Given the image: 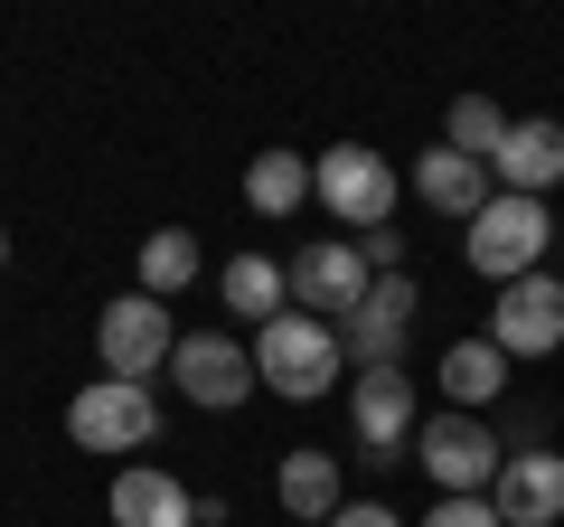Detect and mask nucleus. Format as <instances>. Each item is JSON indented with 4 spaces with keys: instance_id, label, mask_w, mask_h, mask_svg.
I'll return each mask as SVG.
<instances>
[{
    "instance_id": "obj_13",
    "label": "nucleus",
    "mask_w": 564,
    "mask_h": 527,
    "mask_svg": "<svg viewBox=\"0 0 564 527\" xmlns=\"http://www.w3.org/2000/svg\"><path fill=\"white\" fill-rule=\"evenodd\" d=\"M404 189H414L433 217H452V226H470L489 198H499V180H489V161H470V151H452V142H433V151H414V170H404Z\"/></svg>"
},
{
    "instance_id": "obj_14",
    "label": "nucleus",
    "mask_w": 564,
    "mask_h": 527,
    "mask_svg": "<svg viewBox=\"0 0 564 527\" xmlns=\"http://www.w3.org/2000/svg\"><path fill=\"white\" fill-rule=\"evenodd\" d=\"M273 499H282V518L292 527H329L348 508V481H339V452H321V443H292L273 462Z\"/></svg>"
},
{
    "instance_id": "obj_2",
    "label": "nucleus",
    "mask_w": 564,
    "mask_h": 527,
    "mask_svg": "<svg viewBox=\"0 0 564 527\" xmlns=\"http://www.w3.org/2000/svg\"><path fill=\"white\" fill-rule=\"evenodd\" d=\"M414 462L433 471V490H443V499H489V490H499V462H508V433L489 424V415L443 406V415H423Z\"/></svg>"
},
{
    "instance_id": "obj_20",
    "label": "nucleus",
    "mask_w": 564,
    "mask_h": 527,
    "mask_svg": "<svg viewBox=\"0 0 564 527\" xmlns=\"http://www.w3.org/2000/svg\"><path fill=\"white\" fill-rule=\"evenodd\" d=\"M198 236H188V226H161V236H141V292H151V302H180L188 283H198Z\"/></svg>"
},
{
    "instance_id": "obj_11",
    "label": "nucleus",
    "mask_w": 564,
    "mask_h": 527,
    "mask_svg": "<svg viewBox=\"0 0 564 527\" xmlns=\"http://www.w3.org/2000/svg\"><path fill=\"white\" fill-rule=\"evenodd\" d=\"M489 340L508 348V367H518V358H555V348H564V283H555V273H518V283H499V302H489Z\"/></svg>"
},
{
    "instance_id": "obj_24",
    "label": "nucleus",
    "mask_w": 564,
    "mask_h": 527,
    "mask_svg": "<svg viewBox=\"0 0 564 527\" xmlns=\"http://www.w3.org/2000/svg\"><path fill=\"white\" fill-rule=\"evenodd\" d=\"M329 527H414V518H395V508H386V499H348V508H339V518H329Z\"/></svg>"
},
{
    "instance_id": "obj_1",
    "label": "nucleus",
    "mask_w": 564,
    "mask_h": 527,
    "mask_svg": "<svg viewBox=\"0 0 564 527\" xmlns=\"http://www.w3.org/2000/svg\"><path fill=\"white\" fill-rule=\"evenodd\" d=\"M254 377L273 386V396H292V406H321L329 386L348 377V348L329 321H311V311H282V321L254 330Z\"/></svg>"
},
{
    "instance_id": "obj_9",
    "label": "nucleus",
    "mask_w": 564,
    "mask_h": 527,
    "mask_svg": "<svg viewBox=\"0 0 564 527\" xmlns=\"http://www.w3.org/2000/svg\"><path fill=\"white\" fill-rule=\"evenodd\" d=\"M282 283H292V311H311V321L339 330L348 311L377 292V273L358 264V245H348V236H329V245H302V255L282 264Z\"/></svg>"
},
{
    "instance_id": "obj_10",
    "label": "nucleus",
    "mask_w": 564,
    "mask_h": 527,
    "mask_svg": "<svg viewBox=\"0 0 564 527\" xmlns=\"http://www.w3.org/2000/svg\"><path fill=\"white\" fill-rule=\"evenodd\" d=\"M414 311H423L414 273H386V283H377V292H367V302L339 321L348 377H358V367H404V340H414Z\"/></svg>"
},
{
    "instance_id": "obj_7",
    "label": "nucleus",
    "mask_w": 564,
    "mask_h": 527,
    "mask_svg": "<svg viewBox=\"0 0 564 527\" xmlns=\"http://www.w3.org/2000/svg\"><path fill=\"white\" fill-rule=\"evenodd\" d=\"M348 433H358L367 462H395V452H414V433H423V396H414V377H404V367H358V377H348Z\"/></svg>"
},
{
    "instance_id": "obj_23",
    "label": "nucleus",
    "mask_w": 564,
    "mask_h": 527,
    "mask_svg": "<svg viewBox=\"0 0 564 527\" xmlns=\"http://www.w3.org/2000/svg\"><path fill=\"white\" fill-rule=\"evenodd\" d=\"M414 527H499V508H489V499H433Z\"/></svg>"
},
{
    "instance_id": "obj_15",
    "label": "nucleus",
    "mask_w": 564,
    "mask_h": 527,
    "mask_svg": "<svg viewBox=\"0 0 564 527\" xmlns=\"http://www.w3.org/2000/svg\"><path fill=\"white\" fill-rule=\"evenodd\" d=\"M489 180L518 189V198H545V189H564V122H508L499 161H489Z\"/></svg>"
},
{
    "instance_id": "obj_16",
    "label": "nucleus",
    "mask_w": 564,
    "mask_h": 527,
    "mask_svg": "<svg viewBox=\"0 0 564 527\" xmlns=\"http://www.w3.org/2000/svg\"><path fill=\"white\" fill-rule=\"evenodd\" d=\"M104 508H113V527H198V499H188L161 462H122Z\"/></svg>"
},
{
    "instance_id": "obj_19",
    "label": "nucleus",
    "mask_w": 564,
    "mask_h": 527,
    "mask_svg": "<svg viewBox=\"0 0 564 527\" xmlns=\"http://www.w3.org/2000/svg\"><path fill=\"white\" fill-rule=\"evenodd\" d=\"M217 302L226 311H236V321H282V311H292V283H282V264L273 255H236V264H226V273H217Z\"/></svg>"
},
{
    "instance_id": "obj_6",
    "label": "nucleus",
    "mask_w": 564,
    "mask_h": 527,
    "mask_svg": "<svg viewBox=\"0 0 564 527\" xmlns=\"http://www.w3.org/2000/svg\"><path fill=\"white\" fill-rule=\"evenodd\" d=\"M151 433H161V396L132 386V377H95V386H76V406H66V443L76 452H141Z\"/></svg>"
},
{
    "instance_id": "obj_25",
    "label": "nucleus",
    "mask_w": 564,
    "mask_h": 527,
    "mask_svg": "<svg viewBox=\"0 0 564 527\" xmlns=\"http://www.w3.org/2000/svg\"><path fill=\"white\" fill-rule=\"evenodd\" d=\"M0 264H10V226H0Z\"/></svg>"
},
{
    "instance_id": "obj_22",
    "label": "nucleus",
    "mask_w": 564,
    "mask_h": 527,
    "mask_svg": "<svg viewBox=\"0 0 564 527\" xmlns=\"http://www.w3.org/2000/svg\"><path fill=\"white\" fill-rule=\"evenodd\" d=\"M348 245H358V264L377 273V283H386V273H404V226H367V236H348Z\"/></svg>"
},
{
    "instance_id": "obj_8",
    "label": "nucleus",
    "mask_w": 564,
    "mask_h": 527,
    "mask_svg": "<svg viewBox=\"0 0 564 527\" xmlns=\"http://www.w3.org/2000/svg\"><path fill=\"white\" fill-rule=\"evenodd\" d=\"M170 386H180L198 415H226V406H245L254 396V348L245 340H226V330H180V348H170Z\"/></svg>"
},
{
    "instance_id": "obj_5",
    "label": "nucleus",
    "mask_w": 564,
    "mask_h": 527,
    "mask_svg": "<svg viewBox=\"0 0 564 527\" xmlns=\"http://www.w3.org/2000/svg\"><path fill=\"white\" fill-rule=\"evenodd\" d=\"M311 198L329 207L339 226H395V170H386V151L367 142H329L321 161H311Z\"/></svg>"
},
{
    "instance_id": "obj_17",
    "label": "nucleus",
    "mask_w": 564,
    "mask_h": 527,
    "mask_svg": "<svg viewBox=\"0 0 564 527\" xmlns=\"http://www.w3.org/2000/svg\"><path fill=\"white\" fill-rule=\"evenodd\" d=\"M433 386H443V406L489 415V406L508 396V348L489 340V330H480V340H452V348H443V367H433Z\"/></svg>"
},
{
    "instance_id": "obj_4",
    "label": "nucleus",
    "mask_w": 564,
    "mask_h": 527,
    "mask_svg": "<svg viewBox=\"0 0 564 527\" xmlns=\"http://www.w3.org/2000/svg\"><path fill=\"white\" fill-rule=\"evenodd\" d=\"M170 348H180V330H170V302H151V292H113V302L95 311V358H104V377H132V386H151L170 367Z\"/></svg>"
},
{
    "instance_id": "obj_18",
    "label": "nucleus",
    "mask_w": 564,
    "mask_h": 527,
    "mask_svg": "<svg viewBox=\"0 0 564 527\" xmlns=\"http://www.w3.org/2000/svg\"><path fill=\"white\" fill-rule=\"evenodd\" d=\"M245 207L254 217H302L311 207V151H254L245 161Z\"/></svg>"
},
{
    "instance_id": "obj_21",
    "label": "nucleus",
    "mask_w": 564,
    "mask_h": 527,
    "mask_svg": "<svg viewBox=\"0 0 564 527\" xmlns=\"http://www.w3.org/2000/svg\"><path fill=\"white\" fill-rule=\"evenodd\" d=\"M443 142L452 151H470V161H499V142H508V114L489 95H452V114H443Z\"/></svg>"
},
{
    "instance_id": "obj_3",
    "label": "nucleus",
    "mask_w": 564,
    "mask_h": 527,
    "mask_svg": "<svg viewBox=\"0 0 564 527\" xmlns=\"http://www.w3.org/2000/svg\"><path fill=\"white\" fill-rule=\"evenodd\" d=\"M545 236H555L545 198H518V189H499V198H489L480 217L462 226V264L480 273V283H518V273H545Z\"/></svg>"
},
{
    "instance_id": "obj_12",
    "label": "nucleus",
    "mask_w": 564,
    "mask_h": 527,
    "mask_svg": "<svg viewBox=\"0 0 564 527\" xmlns=\"http://www.w3.org/2000/svg\"><path fill=\"white\" fill-rule=\"evenodd\" d=\"M489 508H499V527H564V452H555V443L508 452Z\"/></svg>"
}]
</instances>
